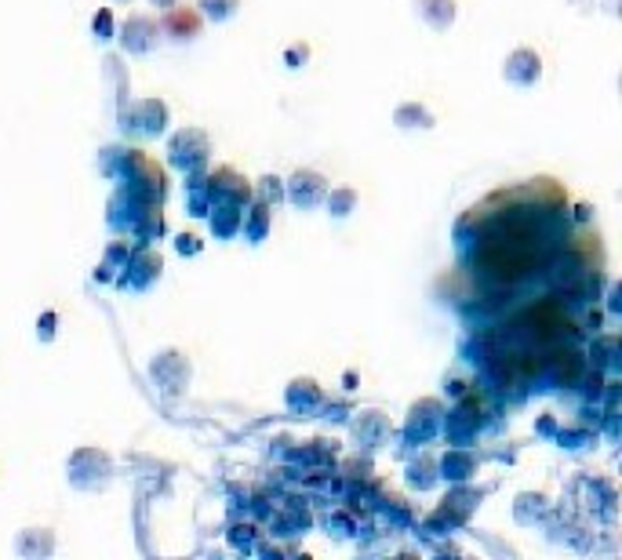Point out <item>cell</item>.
I'll list each match as a JSON object with an SVG mask.
<instances>
[{"label":"cell","mask_w":622,"mask_h":560,"mask_svg":"<svg viewBox=\"0 0 622 560\" xmlns=\"http://www.w3.org/2000/svg\"><path fill=\"white\" fill-rule=\"evenodd\" d=\"M528 331H532L539 342H553V339H561L564 331H572V320L564 317V310L557 302H539V306H532V313H528Z\"/></svg>","instance_id":"obj_1"},{"label":"cell","mask_w":622,"mask_h":560,"mask_svg":"<svg viewBox=\"0 0 622 560\" xmlns=\"http://www.w3.org/2000/svg\"><path fill=\"white\" fill-rule=\"evenodd\" d=\"M506 80H513V84H524V88H528V84H535V80L542 77V59L539 55H535V51H528V48H517L510 55V59H506Z\"/></svg>","instance_id":"obj_2"},{"label":"cell","mask_w":622,"mask_h":560,"mask_svg":"<svg viewBox=\"0 0 622 560\" xmlns=\"http://www.w3.org/2000/svg\"><path fill=\"white\" fill-rule=\"evenodd\" d=\"M324 190H328V182H324L317 171H299V175L291 179V200H295L299 208H313V204L324 197Z\"/></svg>","instance_id":"obj_3"},{"label":"cell","mask_w":622,"mask_h":560,"mask_svg":"<svg viewBox=\"0 0 622 560\" xmlns=\"http://www.w3.org/2000/svg\"><path fill=\"white\" fill-rule=\"evenodd\" d=\"M164 30H168L175 40H193L197 33H201V15H197L193 8H171Z\"/></svg>","instance_id":"obj_4"},{"label":"cell","mask_w":622,"mask_h":560,"mask_svg":"<svg viewBox=\"0 0 622 560\" xmlns=\"http://www.w3.org/2000/svg\"><path fill=\"white\" fill-rule=\"evenodd\" d=\"M419 15L433 30H448L455 22V0H419Z\"/></svg>","instance_id":"obj_5"},{"label":"cell","mask_w":622,"mask_h":560,"mask_svg":"<svg viewBox=\"0 0 622 560\" xmlns=\"http://www.w3.org/2000/svg\"><path fill=\"white\" fill-rule=\"evenodd\" d=\"M157 37V26H153L150 19H128V26H124V48L131 51H150V44Z\"/></svg>","instance_id":"obj_6"},{"label":"cell","mask_w":622,"mask_h":560,"mask_svg":"<svg viewBox=\"0 0 622 560\" xmlns=\"http://www.w3.org/2000/svg\"><path fill=\"white\" fill-rule=\"evenodd\" d=\"M397 124H401V128H433V113L426 110V106L408 102V106L397 110Z\"/></svg>","instance_id":"obj_7"},{"label":"cell","mask_w":622,"mask_h":560,"mask_svg":"<svg viewBox=\"0 0 622 560\" xmlns=\"http://www.w3.org/2000/svg\"><path fill=\"white\" fill-rule=\"evenodd\" d=\"M241 0H201V8L208 11L211 19H230Z\"/></svg>","instance_id":"obj_8"},{"label":"cell","mask_w":622,"mask_h":560,"mask_svg":"<svg viewBox=\"0 0 622 560\" xmlns=\"http://www.w3.org/2000/svg\"><path fill=\"white\" fill-rule=\"evenodd\" d=\"M353 200H357V193L353 190H339V193H332V211L335 215H350V208H353Z\"/></svg>","instance_id":"obj_9"},{"label":"cell","mask_w":622,"mask_h":560,"mask_svg":"<svg viewBox=\"0 0 622 560\" xmlns=\"http://www.w3.org/2000/svg\"><path fill=\"white\" fill-rule=\"evenodd\" d=\"M99 30H110V15H102V19H95V33Z\"/></svg>","instance_id":"obj_10"},{"label":"cell","mask_w":622,"mask_h":560,"mask_svg":"<svg viewBox=\"0 0 622 560\" xmlns=\"http://www.w3.org/2000/svg\"><path fill=\"white\" fill-rule=\"evenodd\" d=\"M153 4H171V0H153Z\"/></svg>","instance_id":"obj_11"}]
</instances>
